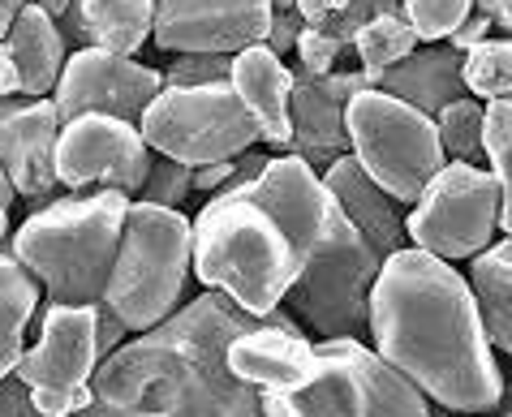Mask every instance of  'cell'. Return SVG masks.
Masks as SVG:
<instances>
[{
  "mask_svg": "<svg viewBox=\"0 0 512 417\" xmlns=\"http://www.w3.org/2000/svg\"><path fill=\"white\" fill-rule=\"evenodd\" d=\"M439 142H444L448 160L474 164V155H482V129H487V104H478L474 95L452 99V104L435 117Z\"/></svg>",
  "mask_w": 512,
  "mask_h": 417,
  "instance_id": "28",
  "label": "cell"
},
{
  "mask_svg": "<svg viewBox=\"0 0 512 417\" xmlns=\"http://www.w3.org/2000/svg\"><path fill=\"white\" fill-rule=\"evenodd\" d=\"M246 190L272 207L297 250V280L284 306L319 340L371 332V293L383 258L332 198L323 177L297 155H276Z\"/></svg>",
  "mask_w": 512,
  "mask_h": 417,
  "instance_id": "3",
  "label": "cell"
},
{
  "mask_svg": "<svg viewBox=\"0 0 512 417\" xmlns=\"http://www.w3.org/2000/svg\"><path fill=\"white\" fill-rule=\"evenodd\" d=\"M229 74H233V56L186 52L164 69V86H211V82H229Z\"/></svg>",
  "mask_w": 512,
  "mask_h": 417,
  "instance_id": "31",
  "label": "cell"
},
{
  "mask_svg": "<svg viewBox=\"0 0 512 417\" xmlns=\"http://www.w3.org/2000/svg\"><path fill=\"white\" fill-rule=\"evenodd\" d=\"M478 9V0H401L405 22L418 39H452V31Z\"/></svg>",
  "mask_w": 512,
  "mask_h": 417,
  "instance_id": "29",
  "label": "cell"
},
{
  "mask_svg": "<svg viewBox=\"0 0 512 417\" xmlns=\"http://www.w3.org/2000/svg\"><path fill=\"white\" fill-rule=\"evenodd\" d=\"M323 185L332 190L336 203L345 207L349 220L358 224V233L379 250V258H392L396 250L409 246L405 220H401V211H396V198L383 194L371 181V172L353 160V155H345V160H336L332 168H327Z\"/></svg>",
  "mask_w": 512,
  "mask_h": 417,
  "instance_id": "19",
  "label": "cell"
},
{
  "mask_svg": "<svg viewBox=\"0 0 512 417\" xmlns=\"http://www.w3.org/2000/svg\"><path fill=\"white\" fill-rule=\"evenodd\" d=\"M22 104H26V95H0V121L13 117V112H18Z\"/></svg>",
  "mask_w": 512,
  "mask_h": 417,
  "instance_id": "43",
  "label": "cell"
},
{
  "mask_svg": "<svg viewBox=\"0 0 512 417\" xmlns=\"http://www.w3.org/2000/svg\"><path fill=\"white\" fill-rule=\"evenodd\" d=\"M13 198H18V194H13V185H9V177H5V168H0V207H9Z\"/></svg>",
  "mask_w": 512,
  "mask_h": 417,
  "instance_id": "44",
  "label": "cell"
},
{
  "mask_svg": "<svg viewBox=\"0 0 512 417\" xmlns=\"http://www.w3.org/2000/svg\"><path fill=\"white\" fill-rule=\"evenodd\" d=\"M349 0H297V13H302L306 26H323L327 18H336Z\"/></svg>",
  "mask_w": 512,
  "mask_h": 417,
  "instance_id": "38",
  "label": "cell"
},
{
  "mask_svg": "<svg viewBox=\"0 0 512 417\" xmlns=\"http://www.w3.org/2000/svg\"><path fill=\"white\" fill-rule=\"evenodd\" d=\"M371 344L392 370L452 413H491L504 375L469 280L418 246L383 258L371 293Z\"/></svg>",
  "mask_w": 512,
  "mask_h": 417,
  "instance_id": "1",
  "label": "cell"
},
{
  "mask_svg": "<svg viewBox=\"0 0 512 417\" xmlns=\"http://www.w3.org/2000/svg\"><path fill=\"white\" fill-rule=\"evenodd\" d=\"M259 323L207 289L155 332L99 362L78 417H267L263 392L229 370V344Z\"/></svg>",
  "mask_w": 512,
  "mask_h": 417,
  "instance_id": "2",
  "label": "cell"
},
{
  "mask_svg": "<svg viewBox=\"0 0 512 417\" xmlns=\"http://www.w3.org/2000/svg\"><path fill=\"white\" fill-rule=\"evenodd\" d=\"M194 276L267 323L297 280V250L272 207L229 181L194 215Z\"/></svg>",
  "mask_w": 512,
  "mask_h": 417,
  "instance_id": "4",
  "label": "cell"
},
{
  "mask_svg": "<svg viewBox=\"0 0 512 417\" xmlns=\"http://www.w3.org/2000/svg\"><path fill=\"white\" fill-rule=\"evenodd\" d=\"M5 48L13 56V65H18V82L26 99H44L48 91H56L69 61L61 22H52L39 5H26L9 26Z\"/></svg>",
  "mask_w": 512,
  "mask_h": 417,
  "instance_id": "21",
  "label": "cell"
},
{
  "mask_svg": "<svg viewBox=\"0 0 512 417\" xmlns=\"http://www.w3.org/2000/svg\"><path fill=\"white\" fill-rule=\"evenodd\" d=\"M0 95H22V82H18V65H13L9 48L0 43Z\"/></svg>",
  "mask_w": 512,
  "mask_h": 417,
  "instance_id": "39",
  "label": "cell"
},
{
  "mask_svg": "<svg viewBox=\"0 0 512 417\" xmlns=\"http://www.w3.org/2000/svg\"><path fill=\"white\" fill-rule=\"evenodd\" d=\"M26 5H31V0H0V9H5L9 18H18V13H22Z\"/></svg>",
  "mask_w": 512,
  "mask_h": 417,
  "instance_id": "45",
  "label": "cell"
},
{
  "mask_svg": "<svg viewBox=\"0 0 512 417\" xmlns=\"http://www.w3.org/2000/svg\"><path fill=\"white\" fill-rule=\"evenodd\" d=\"M39 306V280L26 271L13 250H0V379L18 370L26 353V327Z\"/></svg>",
  "mask_w": 512,
  "mask_h": 417,
  "instance_id": "23",
  "label": "cell"
},
{
  "mask_svg": "<svg viewBox=\"0 0 512 417\" xmlns=\"http://www.w3.org/2000/svg\"><path fill=\"white\" fill-rule=\"evenodd\" d=\"M465 56L452 48H439V43H431V48H418L414 56H405L401 65H392L388 74L379 78L375 91H388L396 99H405V104H414L418 112H426V117H439L452 99H465Z\"/></svg>",
  "mask_w": 512,
  "mask_h": 417,
  "instance_id": "20",
  "label": "cell"
},
{
  "mask_svg": "<svg viewBox=\"0 0 512 417\" xmlns=\"http://www.w3.org/2000/svg\"><path fill=\"white\" fill-rule=\"evenodd\" d=\"M469 289H474L482 332L491 349H504L512 357V241L487 246L478 258H469Z\"/></svg>",
  "mask_w": 512,
  "mask_h": 417,
  "instance_id": "22",
  "label": "cell"
},
{
  "mask_svg": "<svg viewBox=\"0 0 512 417\" xmlns=\"http://www.w3.org/2000/svg\"><path fill=\"white\" fill-rule=\"evenodd\" d=\"M155 5H160V0H108V5H99L91 18L78 22V31L87 35L95 48H108L117 56H134L142 43H151Z\"/></svg>",
  "mask_w": 512,
  "mask_h": 417,
  "instance_id": "24",
  "label": "cell"
},
{
  "mask_svg": "<svg viewBox=\"0 0 512 417\" xmlns=\"http://www.w3.org/2000/svg\"><path fill=\"white\" fill-rule=\"evenodd\" d=\"M500 228V181L478 164L448 160L422 190L414 211L405 215L409 246L457 263V258H478L495 246Z\"/></svg>",
  "mask_w": 512,
  "mask_h": 417,
  "instance_id": "10",
  "label": "cell"
},
{
  "mask_svg": "<svg viewBox=\"0 0 512 417\" xmlns=\"http://www.w3.org/2000/svg\"><path fill=\"white\" fill-rule=\"evenodd\" d=\"M366 86L362 69L358 74H293L289 91V125H293V147L289 155L306 160L310 168H332L336 160L349 155V129H345V108L349 99Z\"/></svg>",
  "mask_w": 512,
  "mask_h": 417,
  "instance_id": "15",
  "label": "cell"
},
{
  "mask_svg": "<svg viewBox=\"0 0 512 417\" xmlns=\"http://www.w3.org/2000/svg\"><path fill=\"white\" fill-rule=\"evenodd\" d=\"M478 13H487L491 22H500L512 39V0H478Z\"/></svg>",
  "mask_w": 512,
  "mask_h": 417,
  "instance_id": "40",
  "label": "cell"
},
{
  "mask_svg": "<svg viewBox=\"0 0 512 417\" xmlns=\"http://www.w3.org/2000/svg\"><path fill=\"white\" fill-rule=\"evenodd\" d=\"M315 366V344L302 336V327L254 323L229 344V370L259 392H297L315 379Z\"/></svg>",
  "mask_w": 512,
  "mask_h": 417,
  "instance_id": "17",
  "label": "cell"
},
{
  "mask_svg": "<svg viewBox=\"0 0 512 417\" xmlns=\"http://www.w3.org/2000/svg\"><path fill=\"white\" fill-rule=\"evenodd\" d=\"M31 5L44 9L52 22H61V18H69V13H74V0H31Z\"/></svg>",
  "mask_w": 512,
  "mask_h": 417,
  "instance_id": "41",
  "label": "cell"
},
{
  "mask_svg": "<svg viewBox=\"0 0 512 417\" xmlns=\"http://www.w3.org/2000/svg\"><path fill=\"white\" fill-rule=\"evenodd\" d=\"M99 5H108V0H74V13H69V18H74V26H78L82 18H91Z\"/></svg>",
  "mask_w": 512,
  "mask_h": 417,
  "instance_id": "42",
  "label": "cell"
},
{
  "mask_svg": "<svg viewBox=\"0 0 512 417\" xmlns=\"http://www.w3.org/2000/svg\"><path fill=\"white\" fill-rule=\"evenodd\" d=\"M130 194L91 190L39 207L18 233L13 258L44 284L56 306H99L121 250Z\"/></svg>",
  "mask_w": 512,
  "mask_h": 417,
  "instance_id": "5",
  "label": "cell"
},
{
  "mask_svg": "<svg viewBox=\"0 0 512 417\" xmlns=\"http://www.w3.org/2000/svg\"><path fill=\"white\" fill-rule=\"evenodd\" d=\"M272 9H276V13H293L297 0H272Z\"/></svg>",
  "mask_w": 512,
  "mask_h": 417,
  "instance_id": "46",
  "label": "cell"
},
{
  "mask_svg": "<svg viewBox=\"0 0 512 417\" xmlns=\"http://www.w3.org/2000/svg\"><path fill=\"white\" fill-rule=\"evenodd\" d=\"M190 190H194V168L173 164V160H155L151 172H147V181H142V203L181 211V203L190 198Z\"/></svg>",
  "mask_w": 512,
  "mask_h": 417,
  "instance_id": "30",
  "label": "cell"
},
{
  "mask_svg": "<svg viewBox=\"0 0 512 417\" xmlns=\"http://www.w3.org/2000/svg\"><path fill=\"white\" fill-rule=\"evenodd\" d=\"M465 95L474 99H508L512 95V39H482L478 48L465 52Z\"/></svg>",
  "mask_w": 512,
  "mask_h": 417,
  "instance_id": "27",
  "label": "cell"
},
{
  "mask_svg": "<svg viewBox=\"0 0 512 417\" xmlns=\"http://www.w3.org/2000/svg\"><path fill=\"white\" fill-rule=\"evenodd\" d=\"M353 52L362 56V78L375 91L379 78L388 74L392 65H401L405 56L418 52V35H414V26L405 22V13H383V18L366 22L358 31V39H353Z\"/></svg>",
  "mask_w": 512,
  "mask_h": 417,
  "instance_id": "25",
  "label": "cell"
},
{
  "mask_svg": "<svg viewBox=\"0 0 512 417\" xmlns=\"http://www.w3.org/2000/svg\"><path fill=\"white\" fill-rule=\"evenodd\" d=\"M487 31H491V18H487V13H478V9H474V13H469V18L457 26V31H452V48H457V52L465 56L469 48H478L482 39H491Z\"/></svg>",
  "mask_w": 512,
  "mask_h": 417,
  "instance_id": "36",
  "label": "cell"
},
{
  "mask_svg": "<svg viewBox=\"0 0 512 417\" xmlns=\"http://www.w3.org/2000/svg\"><path fill=\"white\" fill-rule=\"evenodd\" d=\"M272 0H160L151 43L164 52L237 56L272 31Z\"/></svg>",
  "mask_w": 512,
  "mask_h": 417,
  "instance_id": "14",
  "label": "cell"
},
{
  "mask_svg": "<svg viewBox=\"0 0 512 417\" xmlns=\"http://www.w3.org/2000/svg\"><path fill=\"white\" fill-rule=\"evenodd\" d=\"M138 134L164 160L207 168L254 151L259 125L241 108L229 82H211V86H164L142 112Z\"/></svg>",
  "mask_w": 512,
  "mask_h": 417,
  "instance_id": "9",
  "label": "cell"
},
{
  "mask_svg": "<svg viewBox=\"0 0 512 417\" xmlns=\"http://www.w3.org/2000/svg\"><path fill=\"white\" fill-rule=\"evenodd\" d=\"M9 237V207H0V241Z\"/></svg>",
  "mask_w": 512,
  "mask_h": 417,
  "instance_id": "47",
  "label": "cell"
},
{
  "mask_svg": "<svg viewBox=\"0 0 512 417\" xmlns=\"http://www.w3.org/2000/svg\"><path fill=\"white\" fill-rule=\"evenodd\" d=\"M56 142H61V112L52 99H26L13 117L0 121V168L18 198H48L61 185Z\"/></svg>",
  "mask_w": 512,
  "mask_h": 417,
  "instance_id": "16",
  "label": "cell"
},
{
  "mask_svg": "<svg viewBox=\"0 0 512 417\" xmlns=\"http://www.w3.org/2000/svg\"><path fill=\"white\" fill-rule=\"evenodd\" d=\"M0 417H48V413L35 405L31 387L18 375H9V379H0Z\"/></svg>",
  "mask_w": 512,
  "mask_h": 417,
  "instance_id": "33",
  "label": "cell"
},
{
  "mask_svg": "<svg viewBox=\"0 0 512 417\" xmlns=\"http://www.w3.org/2000/svg\"><path fill=\"white\" fill-rule=\"evenodd\" d=\"M233 177H237V164H233V160H224V164H207V168H194V190H203V194H220Z\"/></svg>",
  "mask_w": 512,
  "mask_h": 417,
  "instance_id": "37",
  "label": "cell"
},
{
  "mask_svg": "<svg viewBox=\"0 0 512 417\" xmlns=\"http://www.w3.org/2000/svg\"><path fill=\"white\" fill-rule=\"evenodd\" d=\"M315 379L263 392L267 417H431L426 396L362 340H319Z\"/></svg>",
  "mask_w": 512,
  "mask_h": 417,
  "instance_id": "7",
  "label": "cell"
},
{
  "mask_svg": "<svg viewBox=\"0 0 512 417\" xmlns=\"http://www.w3.org/2000/svg\"><path fill=\"white\" fill-rule=\"evenodd\" d=\"M151 172V147L142 142L134 121L87 112L61 125L56 142V181L74 194L117 190L142 194V181Z\"/></svg>",
  "mask_w": 512,
  "mask_h": 417,
  "instance_id": "12",
  "label": "cell"
},
{
  "mask_svg": "<svg viewBox=\"0 0 512 417\" xmlns=\"http://www.w3.org/2000/svg\"><path fill=\"white\" fill-rule=\"evenodd\" d=\"M164 91V69H147L134 56H117L108 48L87 43L65 61V74L56 82L52 104L61 112V125L87 112H104V117L142 121V112L155 95Z\"/></svg>",
  "mask_w": 512,
  "mask_h": 417,
  "instance_id": "13",
  "label": "cell"
},
{
  "mask_svg": "<svg viewBox=\"0 0 512 417\" xmlns=\"http://www.w3.org/2000/svg\"><path fill=\"white\" fill-rule=\"evenodd\" d=\"M302 31H306V22H302V13H297V9H293V13H276V18H272V31H267L263 43L280 56V52H293V48H297V35H302Z\"/></svg>",
  "mask_w": 512,
  "mask_h": 417,
  "instance_id": "35",
  "label": "cell"
},
{
  "mask_svg": "<svg viewBox=\"0 0 512 417\" xmlns=\"http://www.w3.org/2000/svg\"><path fill=\"white\" fill-rule=\"evenodd\" d=\"M229 86L237 91L241 108L259 125V142L276 147L280 155H289L293 147V125H289V91H293V74L284 69L280 56L267 43L233 56V74Z\"/></svg>",
  "mask_w": 512,
  "mask_h": 417,
  "instance_id": "18",
  "label": "cell"
},
{
  "mask_svg": "<svg viewBox=\"0 0 512 417\" xmlns=\"http://www.w3.org/2000/svg\"><path fill=\"white\" fill-rule=\"evenodd\" d=\"M194 263V224L181 211L130 203L121 250L112 263L104 306L125 323V332H155L177 314Z\"/></svg>",
  "mask_w": 512,
  "mask_h": 417,
  "instance_id": "6",
  "label": "cell"
},
{
  "mask_svg": "<svg viewBox=\"0 0 512 417\" xmlns=\"http://www.w3.org/2000/svg\"><path fill=\"white\" fill-rule=\"evenodd\" d=\"M345 129L353 160L371 172V181L396 203L414 207L431 177L448 164L435 117H426V112L388 91L362 86L345 108Z\"/></svg>",
  "mask_w": 512,
  "mask_h": 417,
  "instance_id": "8",
  "label": "cell"
},
{
  "mask_svg": "<svg viewBox=\"0 0 512 417\" xmlns=\"http://www.w3.org/2000/svg\"><path fill=\"white\" fill-rule=\"evenodd\" d=\"M9 26H13V18H9V13H5V9H0V43H5V35H9Z\"/></svg>",
  "mask_w": 512,
  "mask_h": 417,
  "instance_id": "48",
  "label": "cell"
},
{
  "mask_svg": "<svg viewBox=\"0 0 512 417\" xmlns=\"http://www.w3.org/2000/svg\"><path fill=\"white\" fill-rule=\"evenodd\" d=\"M482 155L491 160V177L500 181V228H504V237L512 241V95L487 104Z\"/></svg>",
  "mask_w": 512,
  "mask_h": 417,
  "instance_id": "26",
  "label": "cell"
},
{
  "mask_svg": "<svg viewBox=\"0 0 512 417\" xmlns=\"http://www.w3.org/2000/svg\"><path fill=\"white\" fill-rule=\"evenodd\" d=\"M95 310V344H99V357H108V353H117L121 344H125V323L117 319V314H112L104 301H99V306H91Z\"/></svg>",
  "mask_w": 512,
  "mask_h": 417,
  "instance_id": "34",
  "label": "cell"
},
{
  "mask_svg": "<svg viewBox=\"0 0 512 417\" xmlns=\"http://www.w3.org/2000/svg\"><path fill=\"white\" fill-rule=\"evenodd\" d=\"M345 52L332 35H323L319 26H306L302 35H297V61H302V74L310 78H323V74H332V65H336V56Z\"/></svg>",
  "mask_w": 512,
  "mask_h": 417,
  "instance_id": "32",
  "label": "cell"
},
{
  "mask_svg": "<svg viewBox=\"0 0 512 417\" xmlns=\"http://www.w3.org/2000/svg\"><path fill=\"white\" fill-rule=\"evenodd\" d=\"M99 362L104 357L95 344V310L48 301L44 319H39V336L22 353L13 375L31 387L35 405L48 417H78L91 400V379Z\"/></svg>",
  "mask_w": 512,
  "mask_h": 417,
  "instance_id": "11",
  "label": "cell"
},
{
  "mask_svg": "<svg viewBox=\"0 0 512 417\" xmlns=\"http://www.w3.org/2000/svg\"><path fill=\"white\" fill-rule=\"evenodd\" d=\"M504 417H512V392H508V413H504Z\"/></svg>",
  "mask_w": 512,
  "mask_h": 417,
  "instance_id": "49",
  "label": "cell"
}]
</instances>
